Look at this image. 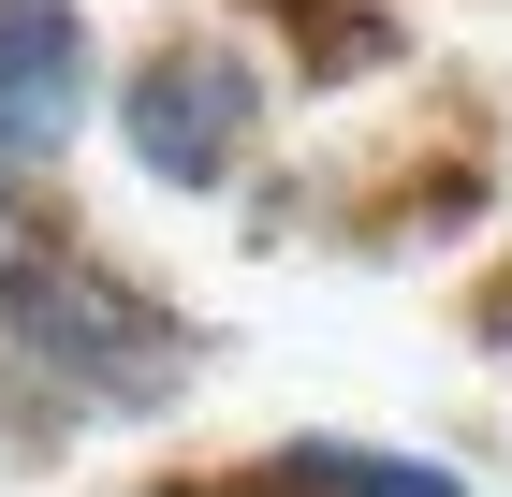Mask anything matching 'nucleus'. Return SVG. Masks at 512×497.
Wrapping results in <instances>:
<instances>
[{
  "label": "nucleus",
  "instance_id": "nucleus-3",
  "mask_svg": "<svg viewBox=\"0 0 512 497\" xmlns=\"http://www.w3.org/2000/svg\"><path fill=\"white\" fill-rule=\"evenodd\" d=\"M103 103V30L88 0H0V191L59 176V147Z\"/></svg>",
  "mask_w": 512,
  "mask_h": 497
},
{
  "label": "nucleus",
  "instance_id": "nucleus-2",
  "mask_svg": "<svg viewBox=\"0 0 512 497\" xmlns=\"http://www.w3.org/2000/svg\"><path fill=\"white\" fill-rule=\"evenodd\" d=\"M264 59L249 44H220V30H176V44H147L132 59V88H118V147H132V176L147 191H235L249 176V147H264Z\"/></svg>",
  "mask_w": 512,
  "mask_h": 497
},
{
  "label": "nucleus",
  "instance_id": "nucleus-5",
  "mask_svg": "<svg viewBox=\"0 0 512 497\" xmlns=\"http://www.w3.org/2000/svg\"><path fill=\"white\" fill-rule=\"evenodd\" d=\"M278 30H293V59H308V74H366V59H395V15H322V0H278Z\"/></svg>",
  "mask_w": 512,
  "mask_h": 497
},
{
  "label": "nucleus",
  "instance_id": "nucleus-1",
  "mask_svg": "<svg viewBox=\"0 0 512 497\" xmlns=\"http://www.w3.org/2000/svg\"><path fill=\"white\" fill-rule=\"evenodd\" d=\"M0 351H15L59 410H88V424L176 410L191 366H205V337L147 293V278H118L74 220H30L15 191H0Z\"/></svg>",
  "mask_w": 512,
  "mask_h": 497
},
{
  "label": "nucleus",
  "instance_id": "nucleus-6",
  "mask_svg": "<svg viewBox=\"0 0 512 497\" xmlns=\"http://www.w3.org/2000/svg\"><path fill=\"white\" fill-rule=\"evenodd\" d=\"M147 497H278L264 468H220V483H147Z\"/></svg>",
  "mask_w": 512,
  "mask_h": 497
},
{
  "label": "nucleus",
  "instance_id": "nucleus-4",
  "mask_svg": "<svg viewBox=\"0 0 512 497\" xmlns=\"http://www.w3.org/2000/svg\"><path fill=\"white\" fill-rule=\"evenodd\" d=\"M278 497H469L439 454H381V439H278V454H249Z\"/></svg>",
  "mask_w": 512,
  "mask_h": 497
}]
</instances>
